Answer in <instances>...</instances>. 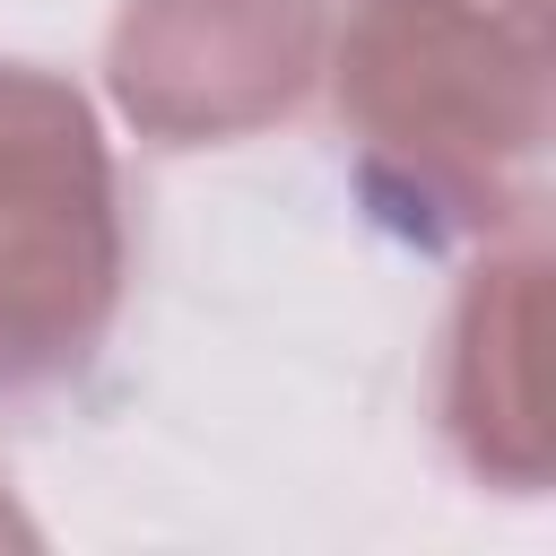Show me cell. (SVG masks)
I'll return each instance as SVG.
<instances>
[{
    "label": "cell",
    "mask_w": 556,
    "mask_h": 556,
    "mask_svg": "<svg viewBox=\"0 0 556 556\" xmlns=\"http://www.w3.org/2000/svg\"><path fill=\"white\" fill-rule=\"evenodd\" d=\"M330 52V0H122L104 96L148 148H235L304 113Z\"/></svg>",
    "instance_id": "3"
},
{
    "label": "cell",
    "mask_w": 556,
    "mask_h": 556,
    "mask_svg": "<svg viewBox=\"0 0 556 556\" xmlns=\"http://www.w3.org/2000/svg\"><path fill=\"white\" fill-rule=\"evenodd\" d=\"M547 243L539 226L495 235L469 252L452 313H443V356H434V417L452 460L495 486V495H539L547 486Z\"/></svg>",
    "instance_id": "4"
},
{
    "label": "cell",
    "mask_w": 556,
    "mask_h": 556,
    "mask_svg": "<svg viewBox=\"0 0 556 556\" xmlns=\"http://www.w3.org/2000/svg\"><path fill=\"white\" fill-rule=\"evenodd\" d=\"M0 539H17V547H35V539H43V530H35V513L9 495V478H0Z\"/></svg>",
    "instance_id": "5"
},
{
    "label": "cell",
    "mask_w": 556,
    "mask_h": 556,
    "mask_svg": "<svg viewBox=\"0 0 556 556\" xmlns=\"http://www.w3.org/2000/svg\"><path fill=\"white\" fill-rule=\"evenodd\" d=\"M365 217L478 252L547 208V0H348L321 52Z\"/></svg>",
    "instance_id": "1"
},
{
    "label": "cell",
    "mask_w": 556,
    "mask_h": 556,
    "mask_svg": "<svg viewBox=\"0 0 556 556\" xmlns=\"http://www.w3.org/2000/svg\"><path fill=\"white\" fill-rule=\"evenodd\" d=\"M130 304V208L70 70L0 52V400L78 391Z\"/></svg>",
    "instance_id": "2"
}]
</instances>
